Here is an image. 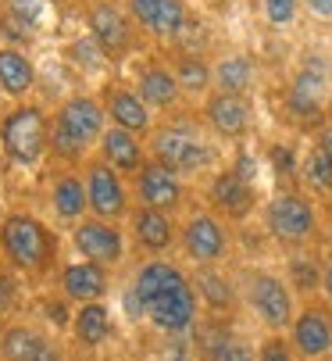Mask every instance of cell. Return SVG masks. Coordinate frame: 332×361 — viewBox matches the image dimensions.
<instances>
[{
  "label": "cell",
  "instance_id": "cell-12",
  "mask_svg": "<svg viewBox=\"0 0 332 361\" xmlns=\"http://www.w3.org/2000/svg\"><path fill=\"white\" fill-rule=\"evenodd\" d=\"M129 183H133V200L140 208H154L179 219L190 212V183L172 169H164L161 161H147Z\"/></svg>",
  "mask_w": 332,
  "mask_h": 361
},
{
  "label": "cell",
  "instance_id": "cell-32",
  "mask_svg": "<svg viewBox=\"0 0 332 361\" xmlns=\"http://www.w3.org/2000/svg\"><path fill=\"white\" fill-rule=\"evenodd\" d=\"M300 183H304L307 193L332 200V158L318 143H311V150L300 158Z\"/></svg>",
  "mask_w": 332,
  "mask_h": 361
},
{
  "label": "cell",
  "instance_id": "cell-15",
  "mask_svg": "<svg viewBox=\"0 0 332 361\" xmlns=\"http://www.w3.org/2000/svg\"><path fill=\"white\" fill-rule=\"evenodd\" d=\"M290 343L300 361H321L332 357V304L321 297L300 300L297 319L290 326Z\"/></svg>",
  "mask_w": 332,
  "mask_h": 361
},
{
  "label": "cell",
  "instance_id": "cell-21",
  "mask_svg": "<svg viewBox=\"0 0 332 361\" xmlns=\"http://www.w3.org/2000/svg\"><path fill=\"white\" fill-rule=\"evenodd\" d=\"M100 100H104V111H107V122L118 126V129H129L136 136H150L157 129V111L147 108V100L136 93V86H125V82H104L100 86Z\"/></svg>",
  "mask_w": 332,
  "mask_h": 361
},
{
  "label": "cell",
  "instance_id": "cell-39",
  "mask_svg": "<svg viewBox=\"0 0 332 361\" xmlns=\"http://www.w3.org/2000/svg\"><path fill=\"white\" fill-rule=\"evenodd\" d=\"M314 143H318V147L328 154V158H332V122H325V126L314 133Z\"/></svg>",
  "mask_w": 332,
  "mask_h": 361
},
{
  "label": "cell",
  "instance_id": "cell-17",
  "mask_svg": "<svg viewBox=\"0 0 332 361\" xmlns=\"http://www.w3.org/2000/svg\"><path fill=\"white\" fill-rule=\"evenodd\" d=\"M125 229L133 250H140L143 257H168L179 250V215H164L136 204L125 219Z\"/></svg>",
  "mask_w": 332,
  "mask_h": 361
},
{
  "label": "cell",
  "instance_id": "cell-19",
  "mask_svg": "<svg viewBox=\"0 0 332 361\" xmlns=\"http://www.w3.org/2000/svg\"><path fill=\"white\" fill-rule=\"evenodd\" d=\"M200 118H204L207 133L218 140H243L254 129V104H250V97L211 90L200 100Z\"/></svg>",
  "mask_w": 332,
  "mask_h": 361
},
{
  "label": "cell",
  "instance_id": "cell-22",
  "mask_svg": "<svg viewBox=\"0 0 332 361\" xmlns=\"http://www.w3.org/2000/svg\"><path fill=\"white\" fill-rule=\"evenodd\" d=\"M47 204H50V215L61 229L79 226L90 215V200H86V179L82 169H58L50 176L47 186Z\"/></svg>",
  "mask_w": 332,
  "mask_h": 361
},
{
  "label": "cell",
  "instance_id": "cell-7",
  "mask_svg": "<svg viewBox=\"0 0 332 361\" xmlns=\"http://www.w3.org/2000/svg\"><path fill=\"white\" fill-rule=\"evenodd\" d=\"M264 233L279 243L283 250H300V247H318L321 243V208L307 190H275L264 208H261Z\"/></svg>",
  "mask_w": 332,
  "mask_h": 361
},
{
  "label": "cell",
  "instance_id": "cell-41",
  "mask_svg": "<svg viewBox=\"0 0 332 361\" xmlns=\"http://www.w3.org/2000/svg\"><path fill=\"white\" fill-rule=\"evenodd\" d=\"M47 361H65V350H54V354H50Z\"/></svg>",
  "mask_w": 332,
  "mask_h": 361
},
{
  "label": "cell",
  "instance_id": "cell-38",
  "mask_svg": "<svg viewBox=\"0 0 332 361\" xmlns=\"http://www.w3.org/2000/svg\"><path fill=\"white\" fill-rule=\"evenodd\" d=\"M304 8L311 11V18H318V22H332V0H304Z\"/></svg>",
  "mask_w": 332,
  "mask_h": 361
},
{
  "label": "cell",
  "instance_id": "cell-29",
  "mask_svg": "<svg viewBox=\"0 0 332 361\" xmlns=\"http://www.w3.org/2000/svg\"><path fill=\"white\" fill-rule=\"evenodd\" d=\"M36 86V65L22 47H0V93L18 100H29Z\"/></svg>",
  "mask_w": 332,
  "mask_h": 361
},
{
  "label": "cell",
  "instance_id": "cell-33",
  "mask_svg": "<svg viewBox=\"0 0 332 361\" xmlns=\"http://www.w3.org/2000/svg\"><path fill=\"white\" fill-rule=\"evenodd\" d=\"M304 8V0H261V11H264V22L271 29H290L297 22Z\"/></svg>",
  "mask_w": 332,
  "mask_h": 361
},
{
  "label": "cell",
  "instance_id": "cell-23",
  "mask_svg": "<svg viewBox=\"0 0 332 361\" xmlns=\"http://www.w3.org/2000/svg\"><path fill=\"white\" fill-rule=\"evenodd\" d=\"M54 350H61V343L36 322L11 319L0 326V361H47Z\"/></svg>",
  "mask_w": 332,
  "mask_h": 361
},
{
  "label": "cell",
  "instance_id": "cell-2",
  "mask_svg": "<svg viewBox=\"0 0 332 361\" xmlns=\"http://www.w3.org/2000/svg\"><path fill=\"white\" fill-rule=\"evenodd\" d=\"M0 254L4 269L25 279H50L65 265L61 233L29 208H8L0 215Z\"/></svg>",
  "mask_w": 332,
  "mask_h": 361
},
{
  "label": "cell",
  "instance_id": "cell-1",
  "mask_svg": "<svg viewBox=\"0 0 332 361\" xmlns=\"http://www.w3.org/2000/svg\"><path fill=\"white\" fill-rule=\"evenodd\" d=\"M125 307L161 336H190L204 307L193 272L176 257H140L125 283Z\"/></svg>",
  "mask_w": 332,
  "mask_h": 361
},
{
  "label": "cell",
  "instance_id": "cell-24",
  "mask_svg": "<svg viewBox=\"0 0 332 361\" xmlns=\"http://www.w3.org/2000/svg\"><path fill=\"white\" fill-rule=\"evenodd\" d=\"M193 272V286H197V297H200V307L204 315H214V319H233L240 304V286H236V276H229L226 269H190Z\"/></svg>",
  "mask_w": 332,
  "mask_h": 361
},
{
  "label": "cell",
  "instance_id": "cell-43",
  "mask_svg": "<svg viewBox=\"0 0 332 361\" xmlns=\"http://www.w3.org/2000/svg\"><path fill=\"white\" fill-rule=\"evenodd\" d=\"M0 269H4V254H0Z\"/></svg>",
  "mask_w": 332,
  "mask_h": 361
},
{
  "label": "cell",
  "instance_id": "cell-9",
  "mask_svg": "<svg viewBox=\"0 0 332 361\" xmlns=\"http://www.w3.org/2000/svg\"><path fill=\"white\" fill-rule=\"evenodd\" d=\"M68 247H72L75 257L93 262L107 272L125 269L129 250H133L125 222H107V219H97V215H86L79 226L68 229Z\"/></svg>",
  "mask_w": 332,
  "mask_h": 361
},
{
  "label": "cell",
  "instance_id": "cell-13",
  "mask_svg": "<svg viewBox=\"0 0 332 361\" xmlns=\"http://www.w3.org/2000/svg\"><path fill=\"white\" fill-rule=\"evenodd\" d=\"M328 75L321 65H304L293 72L290 86H286V115L300 126L318 133L328 122Z\"/></svg>",
  "mask_w": 332,
  "mask_h": 361
},
{
  "label": "cell",
  "instance_id": "cell-6",
  "mask_svg": "<svg viewBox=\"0 0 332 361\" xmlns=\"http://www.w3.org/2000/svg\"><path fill=\"white\" fill-rule=\"evenodd\" d=\"M50 158V115L36 100H18L0 115V161L15 172H36Z\"/></svg>",
  "mask_w": 332,
  "mask_h": 361
},
{
  "label": "cell",
  "instance_id": "cell-14",
  "mask_svg": "<svg viewBox=\"0 0 332 361\" xmlns=\"http://www.w3.org/2000/svg\"><path fill=\"white\" fill-rule=\"evenodd\" d=\"M86 25H90V36H93L97 50L111 61L125 58L136 47V39L143 36L136 29V22L129 18L122 0H93V4L86 8Z\"/></svg>",
  "mask_w": 332,
  "mask_h": 361
},
{
  "label": "cell",
  "instance_id": "cell-40",
  "mask_svg": "<svg viewBox=\"0 0 332 361\" xmlns=\"http://www.w3.org/2000/svg\"><path fill=\"white\" fill-rule=\"evenodd\" d=\"M321 222H325V243L332 247V200H325V212H321Z\"/></svg>",
  "mask_w": 332,
  "mask_h": 361
},
{
  "label": "cell",
  "instance_id": "cell-36",
  "mask_svg": "<svg viewBox=\"0 0 332 361\" xmlns=\"http://www.w3.org/2000/svg\"><path fill=\"white\" fill-rule=\"evenodd\" d=\"M15 272L0 269V326H8L15 319Z\"/></svg>",
  "mask_w": 332,
  "mask_h": 361
},
{
  "label": "cell",
  "instance_id": "cell-11",
  "mask_svg": "<svg viewBox=\"0 0 332 361\" xmlns=\"http://www.w3.org/2000/svg\"><path fill=\"white\" fill-rule=\"evenodd\" d=\"M190 347L197 361H257V343L243 329H236L233 319L200 315L190 333Z\"/></svg>",
  "mask_w": 332,
  "mask_h": 361
},
{
  "label": "cell",
  "instance_id": "cell-35",
  "mask_svg": "<svg viewBox=\"0 0 332 361\" xmlns=\"http://www.w3.org/2000/svg\"><path fill=\"white\" fill-rule=\"evenodd\" d=\"M268 161H271V169H275V176H279V179H293V176H300L297 150L286 147V143H271V147H268Z\"/></svg>",
  "mask_w": 332,
  "mask_h": 361
},
{
  "label": "cell",
  "instance_id": "cell-30",
  "mask_svg": "<svg viewBox=\"0 0 332 361\" xmlns=\"http://www.w3.org/2000/svg\"><path fill=\"white\" fill-rule=\"evenodd\" d=\"M168 65H172V72H176V79H179V86H183L186 97L204 100L214 90V65L200 54V50H183L179 47Z\"/></svg>",
  "mask_w": 332,
  "mask_h": 361
},
{
  "label": "cell",
  "instance_id": "cell-5",
  "mask_svg": "<svg viewBox=\"0 0 332 361\" xmlns=\"http://www.w3.org/2000/svg\"><path fill=\"white\" fill-rule=\"evenodd\" d=\"M236 286H240V304L243 312L264 329V333H290L293 319H297V293L286 283L283 272H271L261 265H243L236 272Z\"/></svg>",
  "mask_w": 332,
  "mask_h": 361
},
{
  "label": "cell",
  "instance_id": "cell-16",
  "mask_svg": "<svg viewBox=\"0 0 332 361\" xmlns=\"http://www.w3.org/2000/svg\"><path fill=\"white\" fill-rule=\"evenodd\" d=\"M136 29L157 43H183L190 22L186 0H122Z\"/></svg>",
  "mask_w": 332,
  "mask_h": 361
},
{
  "label": "cell",
  "instance_id": "cell-34",
  "mask_svg": "<svg viewBox=\"0 0 332 361\" xmlns=\"http://www.w3.org/2000/svg\"><path fill=\"white\" fill-rule=\"evenodd\" d=\"M257 361H300L286 333H264L257 340Z\"/></svg>",
  "mask_w": 332,
  "mask_h": 361
},
{
  "label": "cell",
  "instance_id": "cell-8",
  "mask_svg": "<svg viewBox=\"0 0 332 361\" xmlns=\"http://www.w3.org/2000/svg\"><path fill=\"white\" fill-rule=\"evenodd\" d=\"M176 254L190 269H221L233 257V226L211 208H190L179 219Z\"/></svg>",
  "mask_w": 332,
  "mask_h": 361
},
{
  "label": "cell",
  "instance_id": "cell-20",
  "mask_svg": "<svg viewBox=\"0 0 332 361\" xmlns=\"http://www.w3.org/2000/svg\"><path fill=\"white\" fill-rule=\"evenodd\" d=\"M54 286H58V293L72 307H79V304H93V300H107L111 286H115V272H107L93 262H82V257H72V262H65L58 269Z\"/></svg>",
  "mask_w": 332,
  "mask_h": 361
},
{
  "label": "cell",
  "instance_id": "cell-26",
  "mask_svg": "<svg viewBox=\"0 0 332 361\" xmlns=\"http://www.w3.org/2000/svg\"><path fill=\"white\" fill-rule=\"evenodd\" d=\"M97 158H104L111 169H118L125 179H133L150 161V150H147L143 136L118 129V126H107V133L100 136V147H97Z\"/></svg>",
  "mask_w": 332,
  "mask_h": 361
},
{
  "label": "cell",
  "instance_id": "cell-37",
  "mask_svg": "<svg viewBox=\"0 0 332 361\" xmlns=\"http://www.w3.org/2000/svg\"><path fill=\"white\" fill-rule=\"evenodd\" d=\"M321 300L332 304V247H321Z\"/></svg>",
  "mask_w": 332,
  "mask_h": 361
},
{
  "label": "cell",
  "instance_id": "cell-31",
  "mask_svg": "<svg viewBox=\"0 0 332 361\" xmlns=\"http://www.w3.org/2000/svg\"><path fill=\"white\" fill-rule=\"evenodd\" d=\"M257 82V65L247 54H221L214 61V90L218 93H236L247 97Z\"/></svg>",
  "mask_w": 332,
  "mask_h": 361
},
{
  "label": "cell",
  "instance_id": "cell-42",
  "mask_svg": "<svg viewBox=\"0 0 332 361\" xmlns=\"http://www.w3.org/2000/svg\"><path fill=\"white\" fill-rule=\"evenodd\" d=\"M328 122H332V97H328Z\"/></svg>",
  "mask_w": 332,
  "mask_h": 361
},
{
  "label": "cell",
  "instance_id": "cell-4",
  "mask_svg": "<svg viewBox=\"0 0 332 361\" xmlns=\"http://www.w3.org/2000/svg\"><path fill=\"white\" fill-rule=\"evenodd\" d=\"M147 150H150V161H161L183 179L214 176L221 165V150L211 140L207 126H197L193 118L183 115L157 122V129L147 136Z\"/></svg>",
  "mask_w": 332,
  "mask_h": 361
},
{
  "label": "cell",
  "instance_id": "cell-3",
  "mask_svg": "<svg viewBox=\"0 0 332 361\" xmlns=\"http://www.w3.org/2000/svg\"><path fill=\"white\" fill-rule=\"evenodd\" d=\"M107 111L100 93H72L50 118V158L61 169H82L107 133Z\"/></svg>",
  "mask_w": 332,
  "mask_h": 361
},
{
  "label": "cell",
  "instance_id": "cell-28",
  "mask_svg": "<svg viewBox=\"0 0 332 361\" xmlns=\"http://www.w3.org/2000/svg\"><path fill=\"white\" fill-rule=\"evenodd\" d=\"M286 283L293 286L297 300L321 297V243L286 250Z\"/></svg>",
  "mask_w": 332,
  "mask_h": 361
},
{
  "label": "cell",
  "instance_id": "cell-10",
  "mask_svg": "<svg viewBox=\"0 0 332 361\" xmlns=\"http://www.w3.org/2000/svg\"><path fill=\"white\" fill-rule=\"evenodd\" d=\"M82 179H86V200H90V215L107 219V222H125L129 212L136 208L133 200V183L111 169L104 158H93L82 165Z\"/></svg>",
  "mask_w": 332,
  "mask_h": 361
},
{
  "label": "cell",
  "instance_id": "cell-25",
  "mask_svg": "<svg viewBox=\"0 0 332 361\" xmlns=\"http://www.w3.org/2000/svg\"><path fill=\"white\" fill-rule=\"evenodd\" d=\"M136 93L147 100L150 111H172V115H176V108H183V100H186V93H183L172 65H164V61L140 65V72H136Z\"/></svg>",
  "mask_w": 332,
  "mask_h": 361
},
{
  "label": "cell",
  "instance_id": "cell-18",
  "mask_svg": "<svg viewBox=\"0 0 332 361\" xmlns=\"http://www.w3.org/2000/svg\"><path fill=\"white\" fill-rule=\"evenodd\" d=\"M207 208L214 215H221L229 226L233 222H247L257 212V190L247 176H240L236 169H218L207 179Z\"/></svg>",
  "mask_w": 332,
  "mask_h": 361
},
{
  "label": "cell",
  "instance_id": "cell-27",
  "mask_svg": "<svg viewBox=\"0 0 332 361\" xmlns=\"http://www.w3.org/2000/svg\"><path fill=\"white\" fill-rule=\"evenodd\" d=\"M68 336L79 350H100L115 340V315H111V304L107 300H93V304H79L75 315H72V326H68Z\"/></svg>",
  "mask_w": 332,
  "mask_h": 361
}]
</instances>
